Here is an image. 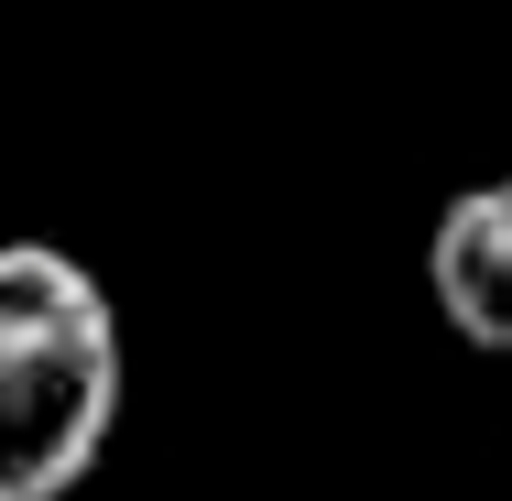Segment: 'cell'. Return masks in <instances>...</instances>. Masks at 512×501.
Here are the masks:
<instances>
[{"mask_svg":"<svg viewBox=\"0 0 512 501\" xmlns=\"http://www.w3.org/2000/svg\"><path fill=\"white\" fill-rule=\"evenodd\" d=\"M425 295H436V316L469 349L512 360V175L436 207V229H425Z\"/></svg>","mask_w":512,"mask_h":501,"instance_id":"2","label":"cell"},{"mask_svg":"<svg viewBox=\"0 0 512 501\" xmlns=\"http://www.w3.org/2000/svg\"><path fill=\"white\" fill-rule=\"evenodd\" d=\"M120 425V316L55 240H0V501H66Z\"/></svg>","mask_w":512,"mask_h":501,"instance_id":"1","label":"cell"}]
</instances>
